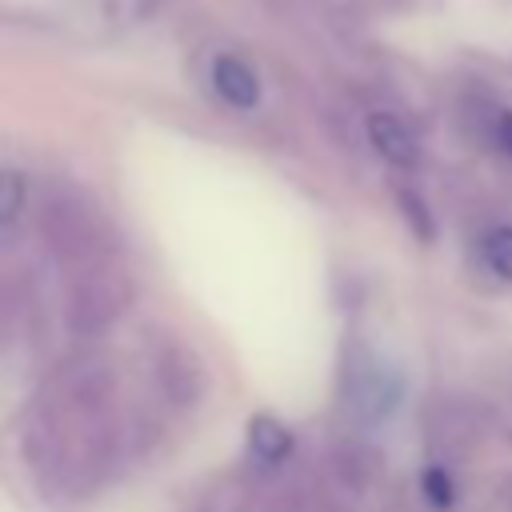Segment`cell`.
Returning <instances> with one entry per match:
<instances>
[{
    "label": "cell",
    "mask_w": 512,
    "mask_h": 512,
    "mask_svg": "<svg viewBox=\"0 0 512 512\" xmlns=\"http://www.w3.org/2000/svg\"><path fill=\"white\" fill-rule=\"evenodd\" d=\"M212 84L232 108H252L260 100V80L240 56H220L212 64Z\"/></svg>",
    "instance_id": "1"
},
{
    "label": "cell",
    "mask_w": 512,
    "mask_h": 512,
    "mask_svg": "<svg viewBox=\"0 0 512 512\" xmlns=\"http://www.w3.org/2000/svg\"><path fill=\"white\" fill-rule=\"evenodd\" d=\"M368 136H372L376 152H380L388 164H396V168H412V164H416V136H412L396 116H388V112L368 116Z\"/></svg>",
    "instance_id": "2"
},
{
    "label": "cell",
    "mask_w": 512,
    "mask_h": 512,
    "mask_svg": "<svg viewBox=\"0 0 512 512\" xmlns=\"http://www.w3.org/2000/svg\"><path fill=\"white\" fill-rule=\"evenodd\" d=\"M288 448H292V436H288V428L280 420H272V416H256L252 420V452L260 460H284Z\"/></svg>",
    "instance_id": "3"
},
{
    "label": "cell",
    "mask_w": 512,
    "mask_h": 512,
    "mask_svg": "<svg viewBox=\"0 0 512 512\" xmlns=\"http://www.w3.org/2000/svg\"><path fill=\"white\" fill-rule=\"evenodd\" d=\"M480 256H484V264H488L496 276L512 280V228H492V232L480 240Z\"/></svg>",
    "instance_id": "4"
},
{
    "label": "cell",
    "mask_w": 512,
    "mask_h": 512,
    "mask_svg": "<svg viewBox=\"0 0 512 512\" xmlns=\"http://www.w3.org/2000/svg\"><path fill=\"white\" fill-rule=\"evenodd\" d=\"M24 204V180L20 172H0V224H12Z\"/></svg>",
    "instance_id": "5"
},
{
    "label": "cell",
    "mask_w": 512,
    "mask_h": 512,
    "mask_svg": "<svg viewBox=\"0 0 512 512\" xmlns=\"http://www.w3.org/2000/svg\"><path fill=\"white\" fill-rule=\"evenodd\" d=\"M420 484H424L428 504H436V508H448V504H452V496H456V488H452L448 472H444V468H436V464H432V468H424Z\"/></svg>",
    "instance_id": "6"
},
{
    "label": "cell",
    "mask_w": 512,
    "mask_h": 512,
    "mask_svg": "<svg viewBox=\"0 0 512 512\" xmlns=\"http://www.w3.org/2000/svg\"><path fill=\"white\" fill-rule=\"evenodd\" d=\"M492 132H496V144H500V148L512 156V112H508V108H500V112H496Z\"/></svg>",
    "instance_id": "7"
}]
</instances>
